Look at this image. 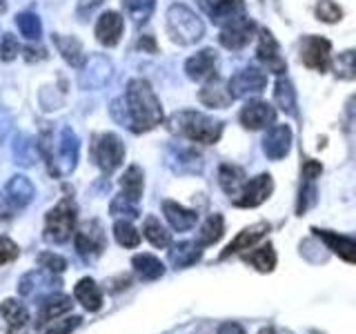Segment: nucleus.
I'll list each match as a JSON object with an SVG mask.
<instances>
[{
  "label": "nucleus",
  "instance_id": "nucleus-47",
  "mask_svg": "<svg viewBox=\"0 0 356 334\" xmlns=\"http://www.w3.org/2000/svg\"><path fill=\"white\" fill-rule=\"evenodd\" d=\"M18 254H20V250H18V245L14 241L7 239V237H0V265L18 259Z\"/></svg>",
  "mask_w": 356,
  "mask_h": 334
},
{
  "label": "nucleus",
  "instance_id": "nucleus-23",
  "mask_svg": "<svg viewBox=\"0 0 356 334\" xmlns=\"http://www.w3.org/2000/svg\"><path fill=\"white\" fill-rule=\"evenodd\" d=\"M163 214L176 232H187L198 223L196 212L183 207L181 203H176V200H163Z\"/></svg>",
  "mask_w": 356,
  "mask_h": 334
},
{
  "label": "nucleus",
  "instance_id": "nucleus-46",
  "mask_svg": "<svg viewBox=\"0 0 356 334\" xmlns=\"http://www.w3.org/2000/svg\"><path fill=\"white\" fill-rule=\"evenodd\" d=\"M20 51V45H18V38L14 36V33H5L3 40H0V61H14L16 56Z\"/></svg>",
  "mask_w": 356,
  "mask_h": 334
},
{
  "label": "nucleus",
  "instance_id": "nucleus-34",
  "mask_svg": "<svg viewBox=\"0 0 356 334\" xmlns=\"http://www.w3.org/2000/svg\"><path fill=\"white\" fill-rule=\"evenodd\" d=\"M143 234L154 248H170L172 245V234L163 228V223L156 218V216H147L143 223Z\"/></svg>",
  "mask_w": 356,
  "mask_h": 334
},
{
  "label": "nucleus",
  "instance_id": "nucleus-41",
  "mask_svg": "<svg viewBox=\"0 0 356 334\" xmlns=\"http://www.w3.org/2000/svg\"><path fill=\"white\" fill-rule=\"evenodd\" d=\"M114 239L118 241V245H122V248H136V245L140 243V234L129 221H116Z\"/></svg>",
  "mask_w": 356,
  "mask_h": 334
},
{
  "label": "nucleus",
  "instance_id": "nucleus-7",
  "mask_svg": "<svg viewBox=\"0 0 356 334\" xmlns=\"http://www.w3.org/2000/svg\"><path fill=\"white\" fill-rule=\"evenodd\" d=\"M89 154H92V161L100 172L111 174L125 161V145H122L116 134H96L92 138Z\"/></svg>",
  "mask_w": 356,
  "mask_h": 334
},
{
  "label": "nucleus",
  "instance_id": "nucleus-11",
  "mask_svg": "<svg viewBox=\"0 0 356 334\" xmlns=\"http://www.w3.org/2000/svg\"><path fill=\"white\" fill-rule=\"evenodd\" d=\"M254 33H256V25L248 18V16H238L225 25L220 27V33H218V40L225 49H243L245 45H250L254 40Z\"/></svg>",
  "mask_w": 356,
  "mask_h": 334
},
{
  "label": "nucleus",
  "instance_id": "nucleus-43",
  "mask_svg": "<svg viewBox=\"0 0 356 334\" xmlns=\"http://www.w3.org/2000/svg\"><path fill=\"white\" fill-rule=\"evenodd\" d=\"M316 18L332 25V22H339L343 18V9L334 0H321L316 5Z\"/></svg>",
  "mask_w": 356,
  "mask_h": 334
},
{
  "label": "nucleus",
  "instance_id": "nucleus-37",
  "mask_svg": "<svg viewBox=\"0 0 356 334\" xmlns=\"http://www.w3.org/2000/svg\"><path fill=\"white\" fill-rule=\"evenodd\" d=\"M274 100H276V105L285 111V114H294V111H296L294 87H292V83H289L285 76L278 78L276 85H274Z\"/></svg>",
  "mask_w": 356,
  "mask_h": 334
},
{
  "label": "nucleus",
  "instance_id": "nucleus-39",
  "mask_svg": "<svg viewBox=\"0 0 356 334\" xmlns=\"http://www.w3.org/2000/svg\"><path fill=\"white\" fill-rule=\"evenodd\" d=\"M334 72H337L339 78H348V81H354L356 78V49L343 51L337 58L332 61Z\"/></svg>",
  "mask_w": 356,
  "mask_h": 334
},
{
  "label": "nucleus",
  "instance_id": "nucleus-53",
  "mask_svg": "<svg viewBox=\"0 0 356 334\" xmlns=\"http://www.w3.org/2000/svg\"><path fill=\"white\" fill-rule=\"evenodd\" d=\"M7 334H38V330L36 328H31L29 323L27 326H18V328H9V332Z\"/></svg>",
  "mask_w": 356,
  "mask_h": 334
},
{
  "label": "nucleus",
  "instance_id": "nucleus-26",
  "mask_svg": "<svg viewBox=\"0 0 356 334\" xmlns=\"http://www.w3.org/2000/svg\"><path fill=\"white\" fill-rule=\"evenodd\" d=\"M56 49L65 58V63H70L72 67H83L85 65V51L83 45L74 36H63V33H54L51 36Z\"/></svg>",
  "mask_w": 356,
  "mask_h": 334
},
{
  "label": "nucleus",
  "instance_id": "nucleus-8",
  "mask_svg": "<svg viewBox=\"0 0 356 334\" xmlns=\"http://www.w3.org/2000/svg\"><path fill=\"white\" fill-rule=\"evenodd\" d=\"M74 245L76 252L83 256L85 261H96L107 248L105 230L100 225V221H87L74 234Z\"/></svg>",
  "mask_w": 356,
  "mask_h": 334
},
{
  "label": "nucleus",
  "instance_id": "nucleus-25",
  "mask_svg": "<svg viewBox=\"0 0 356 334\" xmlns=\"http://www.w3.org/2000/svg\"><path fill=\"white\" fill-rule=\"evenodd\" d=\"M74 296H76L78 303L89 312H98L100 308H103V292H100V287L94 278H89V276L81 278V281L76 283Z\"/></svg>",
  "mask_w": 356,
  "mask_h": 334
},
{
  "label": "nucleus",
  "instance_id": "nucleus-48",
  "mask_svg": "<svg viewBox=\"0 0 356 334\" xmlns=\"http://www.w3.org/2000/svg\"><path fill=\"white\" fill-rule=\"evenodd\" d=\"M321 172H323V165L318 161H312V159L305 161V165H303V178H305V181H314Z\"/></svg>",
  "mask_w": 356,
  "mask_h": 334
},
{
  "label": "nucleus",
  "instance_id": "nucleus-24",
  "mask_svg": "<svg viewBox=\"0 0 356 334\" xmlns=\"http://www.w3.org/2000/svg\"><path fill=\"white\" fill-rule=\"evenodd\" d=\"M267 230H270V225H267V223H259V225L245 228L243 232H238V237L227 245L225 252L220 254V259H227V256H232V254H241L245 250H252L254 245L265 237Z\"/></svg>",
  "mask_w": 356,
  "mask_h": 334
},
{
  "label": "nucleus",
  "instance_id": "nucleus-12",
  "mask_svg": "<svg viewBox=\"0 0 356 334\" xmlns=\"http://www.w3.org/2000/svg\"><path fill=\"white\" fill-rule=\"evenodd\" d=\"M300 61L316 72H327L332 65V42L323 36H307L300 42Z\"/></svg>",
  "mask_w": 356,
  "mask_h": 334
},
{
  "label": "nucleus",
  "instance_id": "nucleus-14",
  "mask_svg": "<svg viewBox=\"0 0 356 334\" xmlns=\"http://www.w3.org/2000/svg\"><path fill=\"white\" fill-rule=\"evenodd\" d=\"M292 150V129L289 125H272L267 129L265 138H263V152L270 161H283L285 156Z\"/></svg>",
  "mask_w": 356,
  "mask_h": 334
},
{
  "label": "nucleus",
  "instance_id": "nucleus-32",
  "mask_svg": "<svg viewBox=\"0 0 356 334\" xmlns=\"http://www.w3.org/2000/svg\"><path fill=\"white\" fill-rule=\"evenodd\" d=\"M198 100L203 105L211 107V109H225L229 107V103L234 100L229 87H222V85H209L205 89H200L198 92Z\"/></svg>",
  "mask_w": 356,
  "mask_h": 334
},
{
  "label": "nucleus",
  "instance_id": "nucleus-35",
  "mask_svg": "<svg viewBox=\"0 0 356 334\" xmlns=\"http://www.w3.org/2000/svg\"><path fill=\"white\" fill-rule=\"evenodd\" d=\"M222 232H225V221H222V216L220 214H209L203 225H200L196 243L203 245V248H205V245H214L222 237Z\"/></svg>",
  "mask_w": 356,
  "mask_h": 334
},
{
  "label": "nucleus",
  "instance_id": "nucleus-18",
  "mask_svg": "<svg viewBox=\"0 0 356 334\" xmlns=\"http://www.w3.org/2000/svg\"><path fill=\"white\" fill-rule=\"evenodd\" d=\"M256 56H259V61H261L270 72H274V74H278V76H283V72H285V58H283L281 47H278L276 38H274L267 29H261L259 47H256Z\"/></svg>",
  "mask_w": 356,
  "mask_h": 334
},
{
  "label": "nucleus",
  "instance_id": "nucleus-16",
  "mask_svg": "<svg viewBox=\"0 0 356 334\" xmlns=\"http://www.w3.org/2000/svg\"><path fill=\"white\" fill-rule=\"evenodd\" d=\"M238 118L245 129H263V127H272V122L276 120V111L265 100H248L245 107L241 109Z\"/></svg>",
  "mask_w": 356,
  "mask_h": 334
},
{
  "label": "nucleus",
  "instance_id": "nucleus-19",
  "mask_svg": "<svg viewBox=\"0 0 356 334\" xmlns=\"http://www.w3.org/2000/svg\"><path fill=\"white\" fill-rule=\"evenodd\" d=\"M185 72L196 83L216 81V54L211 49H203V51L194 54L192 58H187Z\"/></svg>",
  "mask_w": 356,
  "mask_h": 334
},
{
  "label": "nucleus",
  "instance_id": "nucleus-38",
  "mask_svg": "<svg viewBox=\"0 0 356 334\" xmlns=\"http://www.w3.org/2000/svg\"><path fill=\"white\" fill-rule=\"evenodd\" d=\"M154 7L156 0H122V9H125V14L136 25H143V22L149 20V16L154 14Z\"/></svg>",
  "mask_w": 356,
  "mask_h": 334
},
{
  "label": "nucleus",
  "instance_id": "nucleus-1",
  "mask_svg": "<svg viewBox=\"0 0 356 334\" xmlns=\"http://www.w3.org/2000/svg\"><path fill=\"white\" fill-rule=\"evenodd\" d=\"M125 103H127L131 132L143 134V132H149L163 122L161 100L156 98L152 85L147 81H143V78H134V81H129L127 92H125Z\"/></svg>",
  "mask_w": 356,
  "mask_h": 334
},
{
  "label": "nucleus",
  "instance_id": "nucleus-9",
  "mask_svg": "<svg viewBox=\"0 0 356 334\" xmlns=\"http://www.w3.org/2000/svg\"><path fill=\"white\" fill-rule=\"evenodd\" d=\"M60 285V278L54 272L44 270V267H38V270H31L27 274H22V278L18 281V294L27 296V299H42L51 294L56 287Z\"/></svg>",
  "mask_w": 356,
  "mask_h": 334
},
{
  "label": "nucleus",
  "instance_id": "nucleus-13",
  "mask_svg": "<svg viewBox=\"0 0 356 334\" xmlns=\"http://www.w3.org/2000/svg\"><path fill=\"white\" fill-rule=\"evenodd\" d=\"M229 92L234 98H248V96H256L261 94L267 87V76L256 70V67H245V70L236 72L229 78Z\"/></svg>",
  "mask_w": 356,
  "mask_h": 334
},
{
  "label": "nucleus",
  "instance_id": "nucleus-42",
  "mask_svg": "<svg viewBox=\"0 0 356 334\" xmlns=\"http://www.w3.org/2000/svg\"><path fill=\"white\" fill-rule=\"evenodd\" d=\"M109 212H111L114 216H127V218H136V216L140 214L136 200L127 198L125 194H120V196H116L114 200H111Z\"/></svg>",
  "mask_w": 356,
  "mask_h": 334
},
{
  "label": "nucleus",
  "instance_id": "nucleus-10",
  "mask_svg": "<svg viewBox=\"0 0 356 334\" xmlns=\"http://www.w3.org/2000/svg\"><path fill=\"white\" fill-rule=\"evenodd\" d=\"M274 192V181L270 174H261L250 178L248 183L243 185V189L232 198V203L236 207H259L263 205L267 198Z\"/></svg>",
  "mask_w": 356,
  "mask_h": 334
},
{
  "label": "nucleus",
  "instance_id": "nucleus-52",
  "mask_svg": "<svg viewBox=\"0 0 356 334\" xmlns=\"http://www.w3.org/2000/svg\"><path fill=\"white\" fill-rule=\"evenodd\" d=\"M138 45H140V49H147L152 54L159 51V47H156V42H154V36H143Z\"/></svg>",
  "mask_w": 356,
  "mask_h": 334
},
{
  "label": "nucleus",
  "instance_id": "nucleus-4",
  "mask_svg": "<svg viewBox=\"0 0 356 334\" xmlns=\"http://www.w3.org/2000/svg\"><path fill=\"white\" fill-rule=\"evenodd\" d=\"M167 33L178 45H194L205 36V25L189 7L174 5L167 11Z\"/></svg>",
  "mask_w": 356,
  "mask_h": 334
},
{
  "label": "nucleus",
  "instance_id": "nucleus-28",
  "mask_svg": "<svg viewBox=\"0 0 356 334\" xmlns=\"http://www.w3.org/2000/svg\"><path fill=\"white\" fill-rule=\"evenodd\" d=\"M218 183L222 187V192H227L229 196H236L248 181H245L243 167L232 165V163H222L218 170Z\"/></svg>",
  "mask_w": 356,
  "mask_h": 334
},
{
  "label": "nucleus",
  "instance_id": "nucleus-36",
  "mask_svg": "<svg viewBox=\"0 0 356 334\" xmlns=\"http://www.w3.org/2000/svg\"><path fill=\"white\" fill-rule=\"evenodd\" d=\"M120 187H122V194L131 200H140L143 196V187H145V178H143V170L138 165H131L129 170L122 174L120 178Z\"/></svg>",
  "mask_w": 356,
  "mask_h": 334
},
{
  "label": "nucleus",
  "instance_id": "nucleus-30",
  "mask_svg": "<svg viewBox=\"0 0 356 334\" xmlns=\"http://www.w3.org/2000/svg\"><path fill=\"white\" fill-rule=\"evenodd\" d=\"M134 265V272H136L143 281H156L165 274V265L156 259L154 254H136L131 259Z\"/></svg>",
  "mask_w": 356,
  "mask_h": 334
},
{
  "label": "nucleus",
  "instance_id": "nucleus-3",
  "mask_svg": "<svg viewBox=\"0 0 356 334\" xmlns=\"http://www.w3.org/2000/svg\"><path fill=\"white\" fill-rule=\"evenodd\" d=\"M167 125H170V129L178 134V136L194 141V143H203V145H214L222 134V122L200 114V111H192V109L176 111V114L167 120Z\"/></svg>",
  "mask_w": 356,
  "mask_h": 334
},
{
  "label": "nucleus",
  "instance_id": "nucleus-51",
  "mask_svg": "<svg viewBox=\"0 0 356 334\" xmlns=\"http://www.w3.org/2000/svg\"><path fill=\"white\" fill-rule=\"evenodd\" d=\"M216 334H245V330L238 326V323H234V321H227V323H222V326L218 328Z\"/></svg>",
  "mask_w": 356,
  "mask_h": 334
},
{
  "label": "nucleus",
  "instance_id": "nucleus-15",
  "mask_svg": "<svg viewBox=\"0 0 356 334\" xmlns=\"http://www.w3.org/2000/svg\"><path fill=\"white\" fill-rule=\"evenodd\" d=\"M200 11L216 22V25H225V22L245 16V5L243 0H196Z\"/></svg>",
  "mask_w": 356,
  "mask_h": 334
},
{
  "label": "nucleus",
  "instance_id": "nucleus-20",
  "mask_svg": "<svg viewBox=\"0 0 356 334\" xmlns=\"http://www.w3.org/2000/svg\"><path fill=\"white\" fill-rule=\"evenodd\" d=\"M312 232H314L334 254L341 256L343 261L356 263V237H343V234H337L332 230H318V228H314Z\"/></svg>",
  "mask_w": 356,
  "mask_h": 334
},
{
  "label": "nucleus",
  "instance_id": "nucleus-21",
  "mask_svg": "<svg viewBox=\"0 0 356 334\" xmlns=\"http://www.w3.org/2000/svg\"><path fill=\"white\" fill-rule=\"evenodd\" d=\"M122 27H125V22H122V16L118 11H105L96 22L98 42L105 45V47H116L122 36Z\"/></svg>",
  "mask_w": 356,
  "mask_h": 334
},
{
  "label": "nucleus",
  "instance_id": "nucleus-54",
  "mask_svg": "<svg viewBox=\"0 0 356 334\" xmlns=\"http://www.w3.org/2000/svg\"><path fill=\"white\" fill-rule=\"evenodd\" d=\"M259 334H278V332H276L274 328H263V330H261Z\"/></svg>",
  "mask_w": 356,
  "mask_h": 334
},
{
  "label": "nucleus",
  "instance_id": "nucleus-5",
  "mask_svg": "<svg viewBox=\"0 0 356 334\" xmlns=\"http://www.w3.org/2000/svg\"><path fill=\"white\" fill-rule=\"evenodd\" d=\"M33 194H36V189H33V183L27 176H11L5 187L0 189V221L16 218L33 200Z\"/></svg>",
  "mask_w": 356,
  "mask_h": 334
},
{
  "label": "nucleus",
  "instance_id": "nucleus-6",
  "mask_svg": "<svg viewBox=\"0 0 356 334\" xmlns=\"http://www.w3.org/2000/svg\"><path fill=\"white\" fill-rule=\"evenodd\" d=\"M76 203L72 198H63L58 205H54L47 216H44V241L47 243H67L72 239V234H76Z\"/></svg>",
  "mask_w": 356,
  "mask_h": 334
},
{
  "label": "nucleus",
  "instance_id": "nucleus-22",
  "mask_svg": "<svg viewBox=\"0 0 356 334\" xmlns=\"http://www.w3.org/2000/svg\"><path fill=\"white\" fill-rule=\"evenodd\" d=\"M85 72L81 76V85L85 89H96V87H103L109 76H111V65L105 56H92L89 63L83 65Z\"/></svg>",
  "mask_w": 356,
  "mask_h": 334
},
{
  "label": "nucleus",
  "instance_id": "nucleus-55",
  "mask_svg": "<svg viewBox=\"0 0 356 334\" xmlns=\"http://www.w3.org/2000/svg\"><path fill=\"white\" fill-rule=\"evenodd\" d=\"M5 11H7V3L5 0H0V14H5Z\"/></svg>",
  "mask_w": 356,
  "mask_h": 334
},
{
  "label": "nucleus",
  "instance_id": "nucleus-40",
  "mask_svg": "<svg viewBox=\"0 0 356 334\" xmlns=\"http://www.w3.org/2000/svg\"><path fill=\"white\" fill-rule=\"evenodd\" d=\"M16 25H18V31L22 33L25 38L29 40H38L40 33H42V25H40V18L36 14H31V11H25V14H18L16 16Z\"/></svg>",
  "mask_w": 356,
  "mask_h": 334
},
{
  "label": "nucleus",
  "instance_id": "nucleus-45",
  "mask_svg": "<svg viewBox=\"0 0 356 334\" xmlns=\"http://www.w3.org/2000/svg\"><path fill=\"white\" fill-rule=\"evenodd\" d=\"M38 265L44 267V270H49L54 274H60L65 272V267H67V261L63 259L60 254H54V252H42L38 256Z\"/></svg>",
  "mask_w": 356,
  "mask_h": 334
},
{
  "label": "nucleus",
  "instance_id": "nucleus-27",
  "mask_svg": "<svg viewBox=\"0 0 356 334\" xmlns=\"http://www.w3.org/2000/svg\"><path fill=\"white\" fill-rule=\"evenodd\" d=\"M200 254H203V245H198L196 241H181V243L172 245L170 261L174 267L183 270V267L194 265L200 259Z\"/></svg>",
  "mask_w": 356,
  "mask_h": 334
},
{
  "label": "nucleus",
  "instance_id": "nucleus-33",
  "mask_svg": "<svg viewBox=\"0 0 356 334\" xmlns=\"http://www.w3.org/2000/svg\"><path fill=\"white\" fill-rule=\"evenodd\" d=\"M38 141L27 136V134H18L16 136V143H14V159L18 165L22 167H29L33 165V161H36L38 156Z\"/></svg>",
  "mask_w": 356,
  "mask_h": 334
},
{
  "label": "nucleus",
  "instance_id": "nucleus-17",
  "mask_svg": "<svg viewBox=\"0 0 356 334\" xmlns=\"http://www.w3.org/2000/svg\"><path fill=\"white\" fill-rule=\"evenodd\" d=\"M72 299L63 294V292H51L47 296L40 299V305H38V317H36V328L40 326H49L51 321L65 317L67 312L72 310Z\"/></svg>",
  "mask_w": 356,
  "mask_h": 334
},
{
  "label": "nucleus",
  "instance_id": "nucleus-49",
  "mask_svg": "<svg viewBox=\"0 0 356 334\" xmlns=\"http://www.w3.org/2000/svg\"><path fill=\"white\" fill-rule=\"evenodd\" d=\"M25 58H27V63L42 61V58H47V51L42 47H33V45H29V47H25Z\"/></svg>",
  "mask_w": 356,
  "mask_h": 334
},
{
  "label": "nucleus",
  "instance_id": "nucleus-31",
  "mask_svg": "<svg viewBox=\"0 0 356 334\" xmlns=\"http://www.w3.org/2000/svg\"><path fill=\"white\" fill-rule=\"evenodd\" d=\"M0 317L7 321L9 328H18V326H27L29 323V310L25 303H20L18 299H5L0 303Z\"/></svg>",
  "mask_w": 356,
  "mask_h": 334
},
{
  "label": "nucleus",
  "instance_id": "nucleus-29",
  "mask_svg": "<svg viewBox=\"0 0 356 334\" xmlns=\"http://www.w3.org/2000/svg\"><path fill=\"white\" fill-rule=\"evenodd\" d=\"M243 261L256 267L259 272H272L276 267V252L272 243H265L261 248H252V252L243 254Z\"/></svg>",
  "mask_w": 356,
  "mask_h": 334
},
{
  "label": "nucleus",
  "instance_id": "nucleus-50",
  "mask_svg": "<svg viewBox=\"0 0 356 334\" xmlns=\"http://www.w3.org/2000/svg\"><path fill=\"white\" fill-rule=\"evenodd\" d=\"M9 129H11V116L7 109L0 107V138H5Z\"/></svg>",
  "mask_w": 356,
  "mask_h": 334
},
{
  "label": "nucleus",
  "instance_id": "nucleus-2",
  "mask_svg": "<svg viewBox=\"0 0 356 334\" xmlns=\"http://www.w3.org/2000/svg\"><path fill=\"white\" fill-rule=\"evenodd\" d=\"M38 148L54 176H67L74 172L78 163V152H81V141H78L72 127H60L58 136H54V132L44 129L38 138Z\"/></svg>",
  "mask_w": 356,
  "mask_h": 334
},
{
  "label": "nucleus",
  "instance_id": "nucleus-44",
  "mask_svg": "<svg viewBox=\"0 0 356 334\" xmlns=\"http://www.w3.org/2000/svg\"><path fill=\"white\" fill-rule=\"evenodd\" d=\"M81 317H65V319H56L51 321L44 334H72L78 326H81Z\"/></svg>",
  "mask_w": 356,
  "mask_h": 334
}]
</instances>
